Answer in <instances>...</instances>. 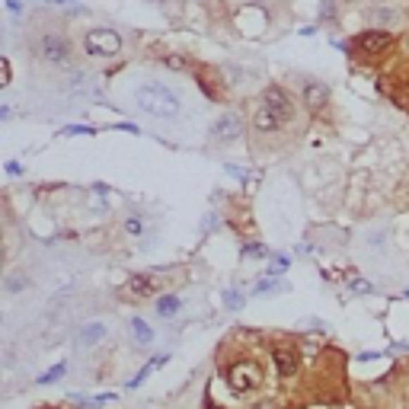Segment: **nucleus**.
I'll use <instances>...</instances> for the list:
<instances>
[{"mask_svg":"<svg viewBox=\"0 0 409 409\" xmlns=\"http://www.w3.org/2000/svg\"><path fill=\"white\" fill-rule=\"evenodd\" d=\"M134 99H138V106L147 112V115L153 118H176L182 109L180 96H176L170 87L163 84H141L138 93H134Z\"/></svg>","mask_w":409,"mask_h":409,"instance_id":"nucleus-1","label":"nucleus"},{"mask_svg":"<svg viewBox=\"0 0 409 409\" xmlns=\"http://www.w3.org/2000/svg\"><path fill=\"white\" fill-rule=\"evenodd\" d=\"M259 384H263V367H259V361L240 358V361H234V365L227 367V387L234 390L237 396L253 394Z\"/></svg>","mask_w":409,"mask_h":409,"instance_id":"nucleus-2","label":"nucleus"},{"mask_svg":"<svg viewBox=\"0 0 409 409\" xmlns=\"http://www.w3.org/2000/svg\"><path fill=\"white\" fill-rule=\"evenodd\" d=\"M122 35L115 32V29L109 26H99V29H90V32L84 35V51L93 58H115L118 51H122Z\"/></svg>","mask_w":409,"mask_h":409,"instance_id":"nucleus-3","label":"nucleus"},{"mask_svg":"<svg viewBox=\"0 0 409 409\" xmlns=\"http://www.w3.org/2000/svg\"><path fill=\"white\" fill-rule=\"evenodd\" d=\"M32 49L39 55V61H45V64H68V58H70V42L58 32H42L35 39Z\"/></svg>","mask_w":409,"mask_h":409,"instance_id":"nucleus-4","label":"nucleus"},{"mask_svg":"<svg viewBox=\"0 0 409 409\" xmlns=\"http://www.w3.org/2000/svg\"><path fill=\"white\" fill-rule=\"evenodd\" d=\"M272 365H275V371H278V377H294L301 371V355H298V348L291 346V342H275L272 346Z\"/></svg>","mask_w":409,"mask_h":409,"instance_id":"nucleus-5","label":"nucleus"},{"mask_svg":"<svg viewBox=\"0 0 409 409\" xmlns=\"http://www.w3.org/2000/svg\"><path fill=\"white\" fill-rule=\"evenodd\" d=\"M160 291V282L147 272H138V275H128V282L122 284V298L125 301H147Z\"/></svg>","mask_w":409,"mask_h":409,"instance_id":"nucleus-6","label":"nucleus"},{"mask_svg":"<svg viewBox=\"0 0 409 409\" xmlns=\"http://www.w3.org/2000/svg\"><path fill=\"white\" fill-rule=\"evenodd\" d=\"M263 103H269L272 109L278 112V115L284 118V122H291L294 115H298V106H294V99H291V93L284 90V87H278V84H272V87H265L263 90Z\"/></svg>","mask_w":409,"mask_h":409,"instance_id":"nucleus-7","label":"nucleus"},{"mask_svg":"<svg viewBox=\"0 0 409 409\" xmlns=\"http://www.w3.org/2000/svg\"><path fill=\"white\" fill-rule=\"evenodd\" d=\"M288 125L282 115H278L275 109H272L269 103H263L259 99L256 103V109H253V132H259V134H275V132H282V128Z\"/></svg>","mask_w":409,"mask_h":409,"instance_id":"nucleus-8","label":"nucleus"},{"mask_svg":"<svg viewBox=\"0 0 409 409\" xmlns=\"http://www.w3.org/2000/svg\"><path fill=\"white\" fill-rule=\"evenodd\" d=\"M240 134H243V118L237 115V112H224L215 125H211V141H215V144H230V141H237Z\"/></svg>","mask_w":409,"mask_h":409,"instance_id":"nucleus-9","label":"nucleus"},{"mask_svg":"<svg viewBox=\"0 0 409 409\" xmlns=\"http://www.w3.org/2000/svg\"><path fill=\"white\" fill-rule=\"evenodd\" d=\"M355 42H358L361 55L375 58V55H384V51L390 49V42H394V39H390V32H384V29H367V32H361Z\"/></svg>","mask_w":409,"mask_h":409,"instance_id":"nucleus-10","label":"nucleus"},{"mask_svg":"<svg viewBox=\"0 0 409 409\" xmlns=\"http://www.w3.org/2000/svg\"><path fill=\"white\" fill-rule=\"evenodd\" d=\"M304 106L307 112H323L329 106V87L320 80H307L304 84Z\"/></svg>","mask_w":409,"mask_h":409,"instance_id":"nucleus-11","label":"nucleus"},{"mask_svg":"<svg viewBox=\"0 0 409 409\" xmlns=\"http://www.w3.org/2000/svg\"><path fill=\"white\" fill-rule=\"evenodd\" d=\"M103 336H106V326L103 323H90V326H84V329L77 333V342H80L84 348H90V346H96Z\"/></svg>","mask_w":409,"mask_h":409,"instance_id":"nucleus-12","label":"nucleus"},{"mask_svg":"<svg viewBox=\"0 0 409 409\" xmlns=\"http://www.w3.org/2000/svg\"><path fill=\"white\" fill-rule=\"evenodd\" d=\"M128 326H132V336H134V342H141V346H147V342H153V329H151V326H147V323H144V320H141V317H132V323H128Z\"/></svg>","mask_w":409,"mask_h":409,"instance_id":"nucleus-13","label":"nucleus"},{"mask_svg":"<svg viewBox=\"0 0 409 409\" xmlns=\"http://www.w3.org/2000/svg\"><path fill=\"white\" fill-rule=\"evenodd\" d=\"M163 361H167V355H160V358H151V361H147V365H144V367H141L138 375H134V377H132V381H128V390L141 387V384H144V381H147V375H151L153 367H160V365H163Z\"/></svg>","mask_w":409,"mask_h":409,"instance_id":"nucleus-14","label":"nucleus"},{"mask_svg":"<svg viewBox=\"0 0 409 409\" xmlns=\"http://www.w3.org/2000/svg\"><path fill=\"white\" fill-rule=\"evenodd\" d=\"M176 310H180V298H173V294H167V298L157 301V313H160V317H173Z\"/></svg>","mask_w":409,"mask_h":409,"instance_id":"nucleus-15","label":"nucleus"},{"mask_svg":"<svg viewBox=\"0 0 409 409\" xmlns=\"http://www.w3.org/2000/svg\"><path fill=\"white\" fill-rule=\"evenodd\" d=\"M64 375H68V365H64V361H61V365H55V367H51V371H45V375L39 377V384H42V387H45V384H55V381H61Z\"/></svg>","mask_w":409,"mask_h":409,"instance_id":"nucleus-16","label":"nucleus"},{"mask_svg":"<svg viewBox=\"0 0 409 409\" xmlns=\"http://www.w3.org/2000/svg\"><path fill=\"white\" fill-rule=\"evenodd\" d=\"M224 307H227V310H240V307H243V294L237 291V288L224 291Z\"/></svg>","mask_w":409,"mask_h":409,"instance_id":"nucleus-17","label":"nucleus"},{"mask_svg":"<svg viewBox=\"0 0 409 409\" xmlns=\"http://www.w3.org/2000/svg\"><path fill=\"white\" fill-rule=\"evenodd\" d=\"M367 20L371 23H384V26H390V23H394V10H387V7H377V10H371V16H367Z\"/></svg>","mask_w":409,"mask_h":409,"instance_id":"nucleus-18","label":"nucleus"},{"mask_svg":"<svg viewBox=\"0 0 409 409\" xmlns=\"http://www.w3.org/2000/svg\"><path fill=\"white\" fill-rule=\"evenodd\" d=\"M125 230H128V234H132V237H141V234H144V221H141L138 215L125 218Z\"/></svg>","mask_w":409,"mask_h":409,"instance_id":"nucleus-19","label":"nucleus"},{"mask_svg":"<svg viewBox=\"0 0 409 409\" xmlns=\"http://www.w3.org/2000/svg\"><path fill=\"white\" fill-rule=\"evenodd\" d=\"M275 288H278L275 275H269V278H263V282H256V288H253V291H256V294H272Z\"/></svg>","mask_w":409,"mask_h":409,"instance_id":"nucleus-20","label":"nucleus"},{"mask_svg":"<svg viewBox=\"0 0 409 409\" xmlns=\"http://www.w3.org/2000/svg\"><path fill=\"white\" fill-rule=\"evenodd\" d=\"M288 265H291V259H288V256H275V259H272V265H269V275H282Z\"/></svg>","mask_w":409,"mask_h":409,"instance_id":"nucleus-21","label":"nucleus"},{"mask_svg":"<svg viewBox=\"0 0 409 409\" xmlns=\"http://www.w3.org/2000/svg\"><path fill=\"white\" fill-rule=\"evenodd\" d=\"M163 61H167L170 70H186V58H182V55H167Z\"/></svg>","mask_w":409,"mask_h":409,"instance_id":"nucleus-22","label":"nucleus"},{"mask_svg":"<svg viewBox=\"0 0 409 409\" xmlns=\"http://www.w3.org/2000/svg\"><path fill=\"white\" fill-rule=\"evenodd\" d=\"M265 253H269V250H265L263 243H246V250H243V256H265Z\"/></svg>","mask_w":409,"mask_h":409,"instance_id":"nucleus-23","label":"nucleus"},{"mask_svg":"<svg viewBox=\"0 0 409 409\" xmlns=\"http://www.w3.org/2000/svg\"><path fill=\"white\" fill-rule=\"evenodd\" d=\"M26 284H29V282H23L20 275H13V278H7V291H10V294H16V291H23Z\"/></svg>","mask_w":409,"mask_h":409,"instance_id":"nucleus-24","label":"nucleus"},{"mask_svg":"<svg viewBox=\"0 0 409 409\" xmlns=\"http://www.w3.org/2000/svg\"><path fill=\"white\" fill-rule=\"evenodd\" d=\"M352 291L355 294H371V284H367L365 278H352Z\"/></svg>","mask_w":409,"mask_h":409,"instance_id":"nucleus-25","label":"nucleus"},{"mask_svg":"<svg viewBox=\"0 0 409 409\" xmlns=\"http://www.w3.org/2000/svg\"><path fill=\"white\" fill-rule=\"evenodd\" d=\"M64 134H93V128H87V125H70V128H64Z\"/></svg>","mask_w":409,"mask_h":409,"instance_id":"nucleus-26","label":"nucleus"},{"mask_svg":"<svg viewBox=\"0 0 409 409\" xmlns=\"http://www.w3.org/2000/svg\"><path fill=\"white\" fill-rule=\"evenodd\" d=\"M0 68H4V87H7L10 84V61H7V58L0 61Z\"/></svg>","mask_w":409,"mask_h":409,"instance_id":"nucleus-27","label":"nucleus"},{"mask_svg":"<svg viewBox=\"0 0 409 409\" xmlns=\"http://www.w3.org/2000/svg\"><path fill=\"white\" fill-rule=\"evenodd\" d=\"M7 173H10V176H20V173H23L20 163H7Z\"/></svg>","mask_w":409,"mask_h":409,"instance_id":"nucleus-28","label":"nucleus"},{"mask_svg":"<svg viewBox=\"0 0 409 409\" xmlns=\"http://www.w3.org/2000/svg\"><path fill=\"white\" fill-rule=\"evenodd\" d=\"M205 409H224V406H218V403H211V400H208V403H205Z\"/></svg>","mask_w":409,"mask_h":409,"instance_id":"nucleus-29","label":"nucleus"},{"mask_svg":"<svg viewBox=\"0 0 409 409\" xmlns=\"http://www.w3.org/2000/svg\"><path fill=\"white\" fill-rule=\"evenodd\" d=\"M406 45H409V42H406Z\"/></svg>","mask_w":409,"mask_h":409,"instance_id":"nucleus-30","label":"nucleus"}]
</instances>
